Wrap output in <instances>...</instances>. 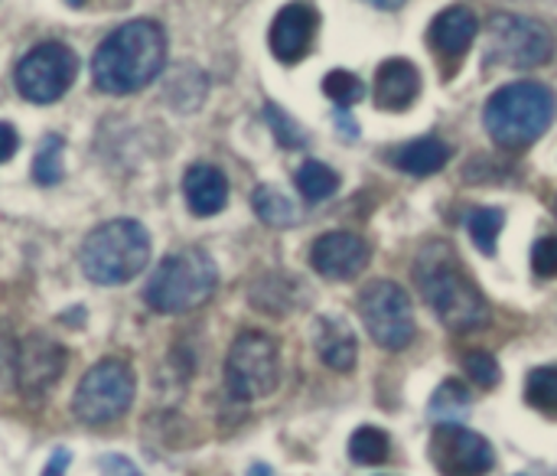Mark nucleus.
I'll return each mask as SVG.
<instances>
[{
  "mask_svg": "<svg viewBox=\"0 0 557 476\" xmlns=\"http://www.w3.org/2000/svg\"><path fill=\"white\" fill-rule=\"evenodd\" d=\"M431 464L441 476H486L496 467V451L463 425H441L431 435Z\"/></svg>",
  "mask_w": 557,
  "mask_h": 476,
  "instance_id": "obj_11",
  "label": "nucleus"
},
{
  "mask_svg": "<svg viewBox=\"0 0 557 476\" xmlns=\"http://www.w3.org/2000/svg\"><path fill=\"white\" fill-rule=\"evenodd\" d=\"M401 173H411V176H431L437 170L447 167L450 160V147L437 137H421V141H408L401 144L398 150H392L388 157Z\"/></svg>",
  "mask_w": 557,
  "mask_h": 476,
  "instance_id": "obj_19",
  "label": "nucleus"
},
{
  "mask_svg": "<svg viewBox=\"0 0 557 476\" xmlns=\"http://www.w3.org/2000/svg\"><path fill=\"white\" fill-rule=\"evenodd\" d=\"M555 56V36L545 23L512 13H496L486 26L483 62L496 69H535Z\"/></svg>",
  "mask_w": 557,
  "mask_h": 476,
  "instance_id": "obj_6",
  "label": "nucleus"
},
{
  "mask_svg": "<svg viewBox=\"0 0 557 476\" xmlns=\"http://www.w3.org/2000/svg\"><path fill=\"white\" fill-rule=\"evenodd\" d=\"M532 268L539 278H557V239H539L535 248H532Z\"/></svg>",
  "mask_w": 557,
  "mask_h": 476,
  "instance_id": "obj_32",
  "label": "nucleus"
},
{
  "mask_svg": "<svg viewBox=\"0 0 557 476\" xmlns=\"http://www.w3.org/2000/svg\"><path fill=\"white\" fill-rule=\"evenodd\" d=\"M277 281V291H271V281L264 278V281H258L255 288H251V304L258 307V310H271V314H287V310H294V304H290V288H294V278H274Z\"/></svg>",
  "mask_w": 557,
  "mask_h": 476,
  "instance_id": "obj_30",
  "label": "nucleus"
},
{
  "mask_svg": "<svg viewBox=\"0 0 557 476\" xmlns=\"http://www.w3.org/2000/svg\"><path fill=\"white\" fill-rule=\"evenodd\" d=\"M323 91L330 101H336L339 108H352L356 101L366 98V82L349 72V69H333L326 78H323Z\"/></svg>",
  "mask_w": 557,
  "mask_h": 476,
  "instance_id": "obj_28",
  "label": "nucleus"
},
{
  "mask_svg": "<svg viewBox=\"0 0 557 476\" xmlns=\"http://www.w3.org/2000/svg\"><path fill=\"white\" fill-rule=\"evenodd\" d=\"M183 196L193 216H215L228 203V180L212 163H193L183 176Z\"/></svg>",
  "mask_w": 557,
  "mask_h": 476,
  "instance_id": "obj_16",
  "label": "nucleus"
},
{
  "mask_svg": "<svg viewBox=\"0 0 557 476\" xmlns=\"http://www.w3.org/2000/svg\"><path fill=\"white\" fill-rule=\"evenodd\" d=\"M414 281L447 330H476L490 320V304L467 278L457 252L447 242H428L414 261Z\"/></svg>",
  "mask_w": 557,
  "mask_h": 476,
  "instance_id": "obj_2",
  "label": "nucleus"
},
{
  "mask_svg": "<svg viewBox=\"0 0 557 476\" xmlns=\"http://www.w3.org/2000/svg\"><path fill=\"white\" fill-rule=\"evenodd\" d=\"M101 474L104 476H140V471L127 461V457H117V454H111V457H104L101 461Z\"/></svg>",
  "mask_w": 557,
  "mask_h": 476,
  "instance_id": "obj_33",
  "label": "nucleus"
},
{
  "mask_svg": "<svg viewBox=\"0 0 557 476\" xmlns=\"http://www.w3.org/2000/svg\"><path fill=\"white\" fill-rule=\"evenodd\" d=\"M555 114V91L542 82L522 78L490 95L483 108V124H486V134L499 147L522 150V147H532L552 127Z\"/></svg>",
  "mask_w": 557,
  "mask_h": 476,
  "instance_id": "obj_3",
  "label": "nucleus"
},
{
  "mask_svg": "<svg viewBox=\"0 0 557 476\" xmlns=\"http://www.w3.org/2000/svg\"><path fill=\"white\" fill-rule=\"evenodd\" d=\"M134 402V369L121 359H101L85 373L72 395V415L82 425H111Z\"/></svg>",
  "mask_w": 557,
  "mask_h": 476,
  "instance_id": "obj_7",
  "label": "nucleus"
},
{
  "mask_svg": "<svg viewBox=\"0 0 557 476\" xmlns=\"http://www.w3.org/2000/svg\"><path fill=\"white\" fill-rule=\"evenodd\" d=\"M480 33V20L470 7L457 3V7H447L434 23H431V46L447 56V59H460L473 39Z\"/></svg>",
  "mask_w": 557,
  "mask_h": 476,
  "instance_id": "obj_17",
  "label": "nucleus"
},
{
  "mask_svg": "<svg viewBox=\"0 0 557 476\" xmlns=\"http://www.w3.org/2000/svg\"><path fill=\"white\" fill-rule=\"evenodd\" d=\"M366 3H372V7H379V10H398V7H405L408 0H366Z\"/></svg>",
  "mask_w": 557,
  "mask_h": 476,
  "instance_id": "obj_37",
  "label": "nucleus"
},
{
  "mask_svg": "<svg viewBox=\"0 0 557 476\" xmlns=\"http://www.w3.org/2000/svg\"><path fill=\"white\" fill-rule=\"evenodd\" d=\"M251 206H255L258 219L271 229H287L297 222V206L274 186H258L251 193Z\"/></svg>",
  "mask_w": 557,
  "mask_h": 476,
  "instance_id": "obj_21",
  "label": "nucleus"
},
{
  "mask_svg": "<svg viewBox=\"0 0 557 476\" xmlns=\"http://www.w3.org/2000/svg\"><path fill=\"white\" fill-rule=\"evenodd\" d=\"M248 476H274V471L268 464H251L248 467Z\"/></svg>",
  "mask_w": 557,
  "mask_h": 476,
  "instance_id": "obj_38",
  "label": "nucleus"
},
{
  "mask_svg": "<svg viewBox=\"0 0 557 476\" xmlns=\"http://www.w3.org/2000/svg\"><path fill=\"white\" fill-rule=\"evenodd\" d=\"M460 363H463V373L470 376V382H476L480 389L499 386V363H496V356H490L486 350H473V353H467Z\"/></svg>",
  "mask_w": 557,
  "mask_h": 476,
  "instance_id": "obj_31",
  "label": "nucleus"
},
{
  "mask_svg": "<svg viewBox=\"0 0 557 476\" xmlns=\"http://www.w3.org/2000/svg\"><path fill=\"white\" fill-rule=\"evenodd\" d=\"M421 95L418 65L408 59H388L375 72V105L382 111H408Z\"/></svg>",
  "mask_w": 557,
  "mask_h": 476,
  "instance_id": "obj_15",
  "label": "nucleus"
},
{
  "mask_svg": "<svg viewBox=\"0 0 557 476\" xmlns=\"http://www.w3.org/2000/svg\"><path fill=\"white\" fill-rule=\"evenodd\" d=\"M69 451L65 448H59V451H52V457H49V464H46V471H42V476H65V471H69Z\"/></svg>",
  "mask_w": 557,
  "mask_h": 476,
  "instance_id": "obj_34",
  "label": "nucleus"
},
{
  "mask_svg": "<svg viewBox=\"0 0 557 476\" xmlns=\"http://www.w3.org/2000/svg\"><path fill=\"white\" fill-rule=\"evenodd\" d=\"M313 346L333 373H352L356 356H359V343H356V333L349 330L346 320L320 317L317 330H313Z\"/></svg>",
  "mask_w": 557,
  "mask_h": 476,
  "instance_id": "obj_18",
  "label": "nucleus"
},
{
  "mask_svg": "<svg viewBox=\"0 0 557 476\" xmlns=\"http://www.w3.org/2000/svg\"><path fill=\"white\" fill-rule=\"evenodd\" d=\"M10 373L23 399H42L65 373V350L46 333H29L10 356Z\"/></svg>",
  "mask_w": 557,
  "mask_h": 476,
  "instance_id": "obj_12",
  "label": "nucleus"
},
{
  "mask_svg": "<svg viewBox=\"0 0 557 476\" xmlns=\"http://www.w3.org/2000/svg\"><path fill=\"white\" fill-rule=\"evenodd\" d=\"M336 127H339V131H343V134H346L349 141H352V137L359 134V131H356V124H352V118L346 114V108H339V114H336Z\"/></svg>",
  "mask_w": 557,
  "mask_h": 476,
  "instance_id": "obj_36",
  "label": "nucleus"
},
{
  "mask_svg": "<svg viewBox=\"0 0 557 476\" xmlns=\"http://www.w3.org/2000/svg\"><path fill=\"white\" fill-rule=\"evenodd\" d=\"M294 180H297V190L304 193V199H310V203H323L339 190V173L333 167L320 163V160L300 163Z\"/></svg>",
  "mask_w": 557,
  "mask_h": 476,
  "instance_id": "obj_22",
  "label": "nucleus"
},
{
  "mask_svg": "<svg viewBox=\"0 0 557 476\" xmlns=\"http://www.w3.org/2000/svg\"><path fill=\"white\" fill-rule=\"evenodd\" d=\"M166 62V33L153 20H131L117 26L95 49L91 78L108 95H131L147 88Z\"/></svg>",
  "mask_w": 557,
  "mask_h": 476,
  "instance_id": "obj_1",
  "label": "nucleus"
},
{
  "mask_svg": "<svg viewBox=\"0 0 557 476\" xmlns=\"http://www.w3.org/2000/svg\"><path fill=\"white\" fill-rule=\"evenodd\" d=\"M431 418L441 425H457L470 412V392L460 382H444L431 399Z\"/></svg>",
  "mask_w": 557,
  "mask_h": 476,
  "instance_id": "obj_25",
  "label": "nucleus"
},
{
  "mask_svg": "<svg viewBox=\"0 0 557 476\" xmlns=\"http://www.w3.org/2000/svg\"><path fill=\"white\" fill-rule=\"evenodd\" d=\"M525 402L535 412L557 415V366H539L525 379Z\"/></svg>",
  "mask_w": 557,
  "mask_h": 476,
  "instance_id": "obj_27",
  "label": "nucleus"
},
{
  "mask_svg": "<svg viewBox=\"0 0 557 476\" xmlns=\"http://www.w3.org/2000/svg\"><path fill=\"white\" fill-rule=\"evenodd\" d=\"M310 265L326 281H352L369 265V245L356 232H326L313 242Z\"/></svg>",
  "mask_w": 557,
  "mask_h": 476,
  "instance_id": "obj_14",
  "label": "nucleus"
},
{
  "mask_svg": "<svg viewBox=\"0 0 557 476\" xmlns=\"http://www.w3.org/2000/svg\"><path fill=\"white\" fill-rule=\"evenodd\" d=\"M317 33H320V10L310 0H294L277 10L271 33H268V46L277 62L297 65L313 49Z\"/></svg>",
  "mask_w": 557,
  "mask_h": 476,
  "instance_id": "obj_13",
  "label": "nucleus"
},
{
  "mask_svg": "<svg viewBox=\"0 0 557 476\" xmlns=\"http://www.w3.org/2000/svg\"><path fill=\"white\" fill-rule=\"evenodd\" d=\"M206 91H209V78L196 65H180L166 82V101L176 111H196L202 105Z\"/></svg>",
  "mask_w": 557,
  "mask_h": 476,
  "instance_id": "obj_20",
  "label": "nucleus"
},
{
  "mask_svg": "<svg viewBox=\"0 0 557 476\" xmlns=\"http://www.w3.org/2000/svg\"><path fill=\"white\" fill-rule=\"evenodd\" d=\"M62 150H65V144H62L59 134L42 137V144H39V150H36V157H33V180H36L39 186H55V183L62 180V173H65Z\"/></svg>",
  "mask_w": 557,
  "mask_h": 476,
  "instance_id": "obj_26",
  "label": "nucleus"
},
{
  "mask_svg": "<svg viewBox=\"0 0 557 476\" xmlns=\"http://www.w3.org/2000/svg\"><path fill=\"white\" fill-rule=\"evenodd\" d=\"M359 314L366 320L369 337L382 350H405L414 340V310L411 297L401 284L395 281H372L359 294Z\"/></svg>",
  "mask_w": 557,
  "mask_h": 476,
  "instance_id": "obj_9",
  "label": "nucleus"
},
{
  "mask_svg": "<svg viewBox=\"0 0 557 476\" xmlns=\"http://www.w3.org/2000/svg\"><path fill=\"white\" fill-rule=\"evenodd\" d=\"M219 284L215 261L202 248H180L166 255L144 288V301L157 314H186L202 307Z\"/></svg>",
  "mask_w": 557,
  "mask_h": 476,
  "instance_id": "obj_5",
  "label": "nucleus"
},
{
  "mask_svg": "<svg viewBox=\"0 0 557 476\" xmlns=\"http://www.w3.org/2000/svg\"><path fill=\"white\" fill-rule=\"evenodd\" d=\"M281 382V363H277V343L268 333H242L225 359V389L235 402H255L277 389Z\"/></svg>",
  "mask_w": 557,
  "mask_h": 476,
  "instance_id": "obj_8",
  "label": "nucleus"
},
{
  "mask_svg": "<svg viewBox=\"0 0 557 476\" xmlns=\"http://www.w3.org/2000/svg\"><path fill=\"white\" fill-rule=\"evenodd\" d=\"M150 261V235L137 219H111L82 242L78 265L91 284L117 288L137 278Z\"/></svg>",
  "mask_w": 557,
  "mask_h": 476,
  "instance_id": "obj_4",
  "label": "nucleus"
},
{
  "mask_svg": "<svg viewBox=\"0 0 557 476\" xmlns=\"http://www.w3.org/2000/svg\"><path fill=\"white\" fill-rule=\"evenodd\" d=\"M503 225H506V212H503V209H493V206H480V209H473V212L467 216V232H470L473 245H476L483 255H496Z\"/></svg>",
  "mask_w": 557,
  "mask_h": 476,
  "instance_id": "obj_23",
  "label": "nucleus"
},
{
  "mask_svg": "<svg viewBox=\"0 0 557 476\" xmlns=\"http://www.w3.org/2000/svg\"><path fill=\"white\" fill-rule=\"evenodd\" d=\"M78 75V56L65 42H39L16 65V91L33 105L59 101Z\"/></svg>",
  "mask_w": 557,
  "mask_h": 476,
  "instance_id": "obj_10",
  "label": "nucleus"
},
{
  "mask_svg": "<svg viewBox=\"0 0 557 476\" xmlns=\"http://www.w3.org/2000/svg\"><path fill=\"white\" fill-rule=\"evenodd\" d=\"M388 451H392L388 435H385L382 428H372V425L359 428V431L352 435V441H349V457H352L356 464H366V467L385 464V461H388Z\"/></svg>",
  "mask_w": 557,
  "mask_h": 476,
  "instance_id": "obj_24",
  "label": "nucleus"
},
{
  "mask_svg": "<svg viewBox=\"0 0 557 476\" xmlns=\"http://www.w3.org/2000/svg\"><path fill=\"white\" fill-rule=\"evenodd\" d=\"M0 134H3V150H0V160L7 163V160L16 154V131H13V124H10V121H3V124H0Z\"/></svg>",
  "mask_w": 557,
  "mask_h": 476,
  "instance_id": "obj_35",
  "label": "nucleus"
},
{
  "mask_svg": "<svg viewBox=\"0 0 557 476\" xmlns=\"http://www.w3.org/2000/svg\"><path fill=\"white\" fill-rule=\"evenodd\" d=\"M264 121H268V127L274 131V137H277V144L281 147H287V150H300L304 144H307V134H304V127L284 111V108H277L274 101H268L264 105Z\"/></svg>",
  "mask_w": 557,
  "mask_h": 476,
  "instance_id": "obj_29",
  "label": "nucleus"
}]
</instances>
